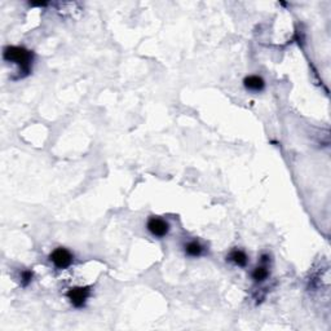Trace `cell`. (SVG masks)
<instances>
[{
	"instance_id": "1",
	"label": "cell",
	"mask_w": 331,
	"mask_h": 331,
	"mask_svg": "<svg viewBox=\"0 0 331 331\" xmlns=\"http://www.w3.org/2000/svg\"><path fill=\"white\" fill-rule=\"evenodd\" d=\"M3 58L5 62L14 64L18 68V78L29 77L32 70L34 53L30 49L19 45H6L3 49Z\"/></svg>"
},
{
	"instance_id": "2",
	"label": "cell",
	"mask_w": 331,
	"mask_h": 331,
	"mask_svg": "<svg viewBox=\"0 0 331 331\" xmlns=\"http://www.w3.org/2000/svg\"><path fill=\"white\" fill-rule=\"evenodd\" d=\"M91 294H92V287L91 286H75L66 291V298L74 308L81 309L86 307Z\"/></svg>"
},
{
	"instance_id": "3",
	"label": "cell",
	"mask_w": 331,
	"mask_h": 331,
	"mask_svg": "<svg viewBox=\"0 0 331 331\" xmlns=\"http://www.w3.org/2000/svg\"><path fill=\"white\" fill-rule=\"evenodd\" d=\"M49 261L58 270H65L70 268L74 263V254L65 247H57L49 254Z\"/></svg>"
},
{
	"instance_id": "4",
	"label": "cell",
	"mask_w": 331,
	"mask_h": 331,
	"mask_svg": "<svg viewBox=\"0 0 331 331\" xmlns=\"http://www.w3.org/2000/svg\"><path fill=\"white\" fill-rule=\"evenodd\" d=\"M146 229L153 237L155 238H164L170 233V224L162 218L158 216H150L146 221Z\"/></svg>"
},
{
	"instance_id": "5",
	"label": "cell",
	"mask_w": 331,
	"mask_h": 331,
	"mask_svg": "<svg viewBox=\"0 0 331 331\" xmlns=\"http://www.w3.org/2000/svg\"><path fill=\"white\" fill-rule=\"evenodd\" d=\"M243 87L250 92L259 94L265 90V81L260 75H247L243 79Z\"/></svg>"
},
{
	"instance_id": "6",
	"label": "cell",
	"mask_w": 331,
	"mask_h": 331,
	"mask_svg": "<svg viewBox=\"0 0 331 331\" xmlns=\"http://www.w3.org/2000/svg\"><path fill=\"white\" fill-rule=\"evenodd\" d=\"M184 252L189 257H201L205 252V247L200 241L192 239L184 244Z\"/></svg>"
},
{
	"instance_id": "7",
	"label": "cell",
	"mask_w": 331,
	"mask_h": 331,
	"mask_svg": "<svg viewBox=\"0 0 331 331\" xmlns=\"http://www.w3.org/2000/svg\"><path fill=\"white\" fill-rule=\"evenodd\" d=\"M226 259H228L230 263L234 264V265L241 268H244L248 264L247 254H246L243 250H238V248L231 250L230 252H229L228 256H226Z\"/></svg>"
},
{
	"instance_id": "8",
	"label": "cell",
	"mask_w": 331,
	"mask_h": 331,
	"mask_svg": "<svg viewBox=\"0 0 331 331\" xmlns=\"http://www.w3.org/2000/svg\"><path fill=\"white\" fill-rule=\"evenodd\" d=\"M269 274L270 273H269V268H268V264L260 263V265H257L256 268H254L252 273H251V277H252V280H254L256 283H261L265 280H268Z\"/></svg>"
},
{
	"instance_id": "9",
	"label": "cell",
	"mask_w": 331,
	"mask_h": 331,
	"mask_svg": "<svg viewBox=\"0 0 331 331\" xmlns=\"http://www.w3.org/2000/svg\"><path fill=\"white\" fill-rule=\"evenodd\" d=\"M19 278H21V285L23 287L29 286L30 283H31L32 278H34V272L30 269H23L19 274Z\"/></svg>"
},
{
	"instance_id": "10",
	"label": "cell",
	"mask_w": 331,
	"mask_h": 331,
	"mask_svg": "<svg viewBox=\"0 0 331 331\" xmlns=\"http://www.w3.org/2000/svg\"><path fill=\"white\" fill-rule=\"evenodd\" d=\"M260 263L261 264H269L270 263V255L269 254H263L260 256Z\"/></svg>"
}]
</instances>
